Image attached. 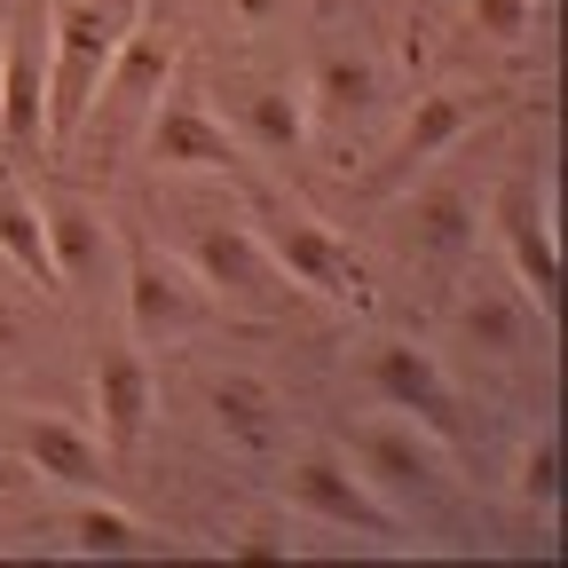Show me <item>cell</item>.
<instances>
[{
  "instance_id": "4fadbf2b",
  "label": "cell",
  "mask_w": 568,
  "mask_h": 568,
  "mask_svg": "<svg viewBox=\"0 0 568 568\" xmlns=\"http://www.w3.org/2000/svg\"><path fill=\"white\" fill-rule=\"evenodd\" d=\"M364 379H372V395L387 403V410H403V418H418L426 426V435H443L450 443V379H443V364H435V355H426V347H410V339H379L372 347V364H364Z\"/></svg>"
},
{
  "instance_id": "e0dca14e",
  "label": "cell",
  "mask_w": 568,
  "mask_h": 568,
  "mask_svg": "<svg viewBox=\"0 0 568 568\" xmlns=\"http://www.w3.org/2000/svg\"><path fill=\"white\" fill-rule=\"evenodd\" d=\"M213 426H222V443L245 450V458H276L284 450V395L253 372H230V379H213Z\"/></svg>"
},
{
  "instance_id": "7402d4cb",
  "label": "cell",
  "mask_w": 568,
  "mask_h": 568,
  "mask_svg": "<svg viewBox=\"0 0 568 568\" xmlns=\"http://www.w3.org/2000/svg\"><path fill=\"white\" fill-rule=\"evenodd\" d=\"M71 552H88V560H126L142 552V521L126 506H111L103 489H88L80 506H71Z\"/></svg>"
},
{
  "instance_id": "8fae6325",
  "label": "cell",
  "mask_w": 568,
  "mask_h": 568,
  "mask_svg": "<svg viewBox=\"0 0 568 568\" xmlns=\"http://www.w3.org/2000/svg\"><path fill=\"white\" fill-rule=\"evenodd\" d=\"M481 222H489V237H497V245H506V268H514V284L529 293V308L552 324V308H560V245H552L545 205H529V190H521V182H506V190L481 205Z\"/></svg>"
},
{
  "instance_id": "9a60e30c",
  "label": "cell",
  "mask_w": 568,
  "mask_h": 568,
  "mask_svg": "<svg viewBox=\"0 0 568 568\" xmlns=\"http://www.w3.org/2000/svg\"><path fill=\"white\" fill-rule=\"evenodd\" d=\"M301 103H308V134L347 142V126H364L379 111V63L364 48H324L301 80Z\"/></svg>"
},
{
  "instance_id": "30bf717a",
  "label": "cell",
  "mask_w": 568,
  "mask_h": 568,
  "mask_svg": "<svg viewBox=\"0 0 568 568\" xmlns=\"http://www.w3.org/2000/svg\"><path fill=\"white\" fill-rule=\"evenodd\" d=\"M88 387H95V443H103V458H111V466L134 458L142 435H151V410H159V372H151V355H142L134 339L103 347L95 372H88Z\"/></svg>"
},
{
  "instance_id": "6da1fadb",
  "label": "cell",
  "mask_w": 568,
  "mask_h": 568,
  "mask_svg": "<svg viewBox=\"0 0 568 568\" xmlns=\"http://www.w3.org/2000/svg\"><path fill=\"white\" fill-rule=\"evenodd\" d=\"M142 17H151V0H55L48 9V151L55 159L71 151L111 55L126 48Z\"/></svg>"
},
{
  "instance_id": "f546056e",
  "label": "cell",
  "mask_w": 568,
  "mask_h": 568,
  "mask_svg": "<svg viewBox=\"0 0 568 568\" xmlns=\"http://www.w3.org/2000/svg\"><path fill=\"white\" fill-rule=\"evenodd\" d=\"M0 48H9V32H0Z\"/></svg>"
},
{
  "instance_id": "9c48e42d",
  "label": "cell",
  "mask_w": 568,
  "mask_h": 568,
  "mask_svg": "<svg viewBox=\"0 0 568 568\" xmlns=\"http://www.w3.org/2000/svg\"><path fill=\"white\" fill-rule=\"evenodd\" d=\"M48 142V9L9 24L0 48V159H32Z\"/></svg>"
},
{
  "instance_id": "4316f807",
  "label": "cell",
  "mask_w": 568,
  "mask_h": 568,
  "mask_svg": "<svg viewBox=\"0 0 568 568\" xmlns=\"http://www.w3.org/2000/svg\"><path fill=\"white\" fill-rule=\"evenodd\" d=\"M17 339H24V316H17V301H9V293H0V364L17 355Z\"/></svg>"
},
{
  "instance_id": "8992f818",
  "label": "cell",
  "mask_w": 568,
  "mask_h": 568,
  "mask_svg": "<svg viewBox=\"0 0 568 568\" xmlns=\"http://www.w3.org/2000/svg\"><path fill=\"white\" fill-rule=\"evenodd\" d=\"M182 261L197 268V284L213 293V308H245V316H268L293 284H284V268L268 261V245H261V230L253 222H197L190 230V245H182Z\"/></svg>"
},
{
  "instance_id": "d6986e66",
  "label": "cell",
  "mask_w": 568,
  "mask_h": 568,
  "mask_svg": "<svg viewBox=\"0 0 568 568\" xmlns=\"http://www.w3.org/2000/svg\"><path fill=\"white\" fill-rule=\"evenodd\" d=\"M458 339L474 355H521L529 347V293L521 284H466V301H458Z\"/></svg>"
},
{
  "instance_id": "5b68a950",
  "label": "cell",
  "mask_w": 568,
  "mask_h": 568,
  "mask_svg": "<svg viewBox=\"0 0 568 568\" xmlns=\"http://www.w3.org/2000/svg\"><path fill=\"white\" fill-rule=\"evenodd\" d=\"M355 466H364V481L387 497L395 514H410V506H426V497L450 489V450H443V435H426L418 418H403V410H387V403H379V418H364V435H355Z\"/></svg>"
},
{
  "instance_id": "7c38bea8",
  "label": "cell",
  "mask_w": 568,
  "mask_h": 568,
  "mask_svg": "<svg viewBox=\"0 0 568 568\" xmlns=\"http://www.w3.org/2000/svg\"><path fill=\"white\" fill-rule=\"evenodd\" d=\"M474 119H481V95H466V88H426V95L410 103V119L395 126L387 166L372 174V190H403L410 174H426L435 159H450L458 142L474 134Z\"/></svg>"
},
{
  "instance_id": "83f0119b",
  "label": "cell",
  "mask_w": 568,
  "mask_h": 568,
  "mask_svg": "<svg viewBox=\"0 0 568 568\" xmlns=\"http://www.w3.org/2000/svg\"><path fill=\"white\" fill-rule=\"evenodd\" d=\"M403 9H410V17H458L466 0H403Z\"/></svg>"
},
{
  "instance_id": "2e32d148",
  "label": "cell",
  "mask_w": 568,
  "mask_h": 568,
  "mask_svg": "<svg viewBox=\"0 0 568 568\" xmlns=\"http://www.w3.org/2000/svg\"><path fill=\"white\" fill-rule=\"evenodd\" d=\"M474 245H481V205H474L458 182H435L426 197H410V253H418L426 268L458 276V268L474 261Z\"/></svg>"
},
{
  "instance_id": "ba28073f",
  "label": "cell",
  "mask_w": 568,
  "mask_h": 568,
  "mask_svg": "<svg viewBox=\"0 0 568 568\" xmlns=\"http://www.w3.org/2000/svg\"><path fill=\"white\" fill-rule=\"evenodd\" d=\"M142 159L166 166V174H237L245 151H237V134L222 126V111H205L197 95H182L166 80V95L151 103V119H142Z\"/></svg>"
},
{
  "instance_id": "7a4b0ae2",
  "label": "cell",
  "mask_w": 568,
  "mask_h": 568,
  "mask_svg": "<svg viewBox=\"0 0 568 568\" xmlns=\"http://www.w3.org/2000/svg\"><path fill=\"white\" fill-rule=\"evenodd\" d=\"M245 222L261 230L268 261L284 268V284H301V293H316V301H339V308H364V301H372L364 261H355V253L316 222L308 205L276 197L268 182H245Z\"/></svg>"
},
{
  "instance_id": "277c9868",
  "label": "cell",
  "mask_w": 568,
  "mask_h": 568,
  "mask_svg": "<svg viewBox=\"0 0 568 568\" xmlns=\"http://www.w3.org/2000/svg\"><path fill=\"white\" fill-rule=\"evenodd\" d=\"M213 316H222V308H213V293L197 284L190 261L151 253V245L126 253V339H134V347H182V339H197Z\"/></svg>"
},
{
  "instance_id": "44dd1931",
  "label": "cell",
  "mask_w": 568,
  "mask_h": 568,
  "mask_svg": "<svg viewBox=\"0 0 568 568\" xmlns=\"http://www.w3.org/2000/svg\"><path fill=\"white\" fill-rule=\"evenodd\" d=\"M0 253H9V268H24L40 293H63L55 276V253H48V222H40V197L0 166Z\"/></svg>"
},
{
  "instance_id": "cb8c5ba5",
  "label": "cell",
  "mask_w": 568,
  "mask_h": 568,
  "mask_svg": "<svg viewBox=\"0 0 568 568\" xmlns=\"http://www.w3.org/2000/svg\"><path fill=\"white\" fill-rule=\"evenodd\" d=\"M466 17L489 40H529L537 32V0H466Z\"/></svg>"
},
{
  "instance_id": "3957f363",
  "label": "cell",
  "mask_w": 568,
  "mask_h": 568,
  "mask_svg": "<svg viewBox=\"0 0 568 568\" xmlns=\"http://www.w3.org/2000/svg\"><path fill=\"white\" fill-rule=\"evenodd\" d=\"M174 63H182V40H174L166 24L142 17V24L126 32V48L111 55V71H103V88H95L80 134H71V151H80V142H88V151H119V142H134L142 119H151V103L166 95Z\"/></svg>"
},
{
  "instance_id": "52a82bcc",
  "label": "cell",
  "mask_w": 568,
  "mask_h": 568,
  "mask_svg": "<svg viewBox=\"0 0 568 568\" xmlns=\"http://www.w3.org/2000/svg\"><path fill=\"white\" fill-rule=\"evenodd\" d=\"M284 497L308 514V521H332V529H355V537H395L403 514L364 481V466H347L339 450H301L284 466Z\"/></svg>"
},
{
  "instance_id": "603a6c76",
  "label": "cell",
  "mask_w": 568,
  "mask_h": 568,
  "mask_svg": "<svg viewBox=\"0 0 568 568\" xmlns=\"http://www.w3.org/2000/svg\"><path fill=\"white\" fill-rule=\"evenodd\" d=\"M514 497L529 514H552L560 506V443H552V426H537V435L521 443V458H514Z\"/></svg>"
},
{
  "instance_id": "ac0fdd59",
  "label": "cell",
  "mask_w": 568,
  "mask_h": 568,
  "mask_svg": "<svg viewBox=\"0 0 568 568\" xmlns=\"http://www.w3.org/2000/svg\"><path fill=\"white\" fill-rule=\"evenodd\" d=\"M17 466H32L40 481H55V489H103V443H95V426H71V418H32L24 426V450H17Z\"/></svg>"
},
{
  "instance_id": "d4e9b609",
  "label": "cell",
  "mask_w": 568,
  "mask_h": 568,
  "mask_svg": "<svg viewBox=\"0 0 568 568\" xmlns=\"http://www.w3.org/2000/svg\"><path fill=\"white\" fill-rule=\"evenodd\" d=\"M230 552H237V560H293V545H284L276 529H245V537H237Z\"/></svg>"
},
{
  "instance_id": "484cf974",
  "label": "cell",
  "mask_w": 568,
  "mask_h": 568,
  "mask_svg": "<svg viewBox=\"0 0 568 568\" xmlns=\"http://www.w3.org/2000/svg\"><path fill=\"white\" fill-rule=\"evenodd\" d=\"M230 17H237L245 32H261V24H276V17H284V0H230Z\"/></svg>"
},
{
  "instance_id": "ffe728a7",
  "label": "cell",
  "mask_w": 568,
  "mask_h": 568,
  "mask_svg": "<svg viewBox=\"0 0 568 568\" xmlns=\"http://www.w3.org/2000/svg\"><path fill=\"white\" fill-rule=\"evenodd\" d=\"M40 222H48V253H55V276H63V284L95 276V261L111 253V230H103V213H95L88 197H71V190L40 197Z\"/></svg>"
},
{
  "instance_id": "f1b7e54d",
  "label": "cell",
  "mask_w": 568,
  "mask_h": 568,
  "mask_svg": "<svg viewBox=\"0 0 568 568\" xmlns=\"http://www.w3.org/2000/svg\"><path fill=\"white\" fill-rule=\"evenodd\" d=\"M9 481H17V458H9V450H0V489H9Z\"/></svg>"
},
{
  "instance_id": "5bb4252c",
  "label": "cell",
  "mask_w": 568,
  "mask_h": 568,
  "mask_svg": "<svg viewBox=\"0 0 568 568\" xmlns=\"http://www.w3.org/2000/svg\"><path fill=\"white\" fill-rule=\"evenodd\" d=\"M222 126L237 134V151L284 166V159H301V142H308V103H301V80H245L230 88V111Z\"/></svg>"
}]
</instances>
